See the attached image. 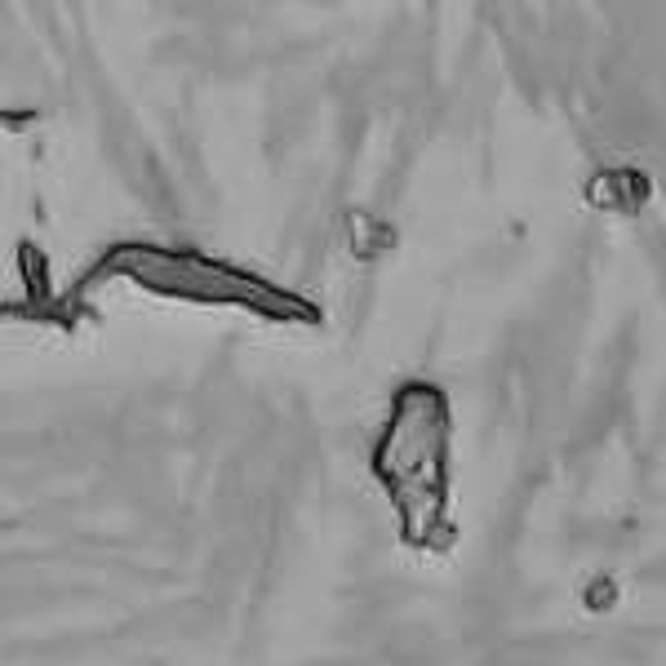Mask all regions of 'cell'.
<instances>
[{
    "mask_svg": "<svg viewBox=\"0 0 666 666\" xmlns=\"http://www.w3.org/2000/svg\"><path fill=\"white\" fill-rule=\"evenodd\" d=\"M0 125H6V129H28V125H36V111H6V107H0Z\"/></svg>",
    "mask_w": 666,
    "mask_h": 666,
    "instance_id": "2",
    "label": "cell"
},
{
    "mask_svg": "<svg viewBox=\"0 0 666 666\" xmlns=\"http://www.w3.org/2000/svg\"><path fill=\"white\" fill-rule=\"evenodd\" d=\"M19 271L28 280V298L32 302H50V267H45V254L32 240L19 245Z\"/></svg>",
    "mask_w": 666,
    "mask_h": 666,
    "instance_id": "1",
    "label": "cell"
}]
</instances>
